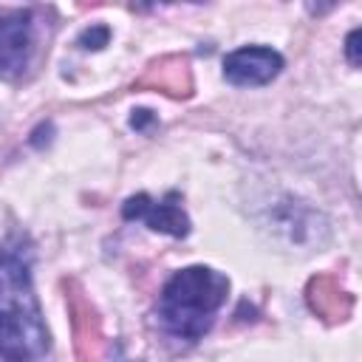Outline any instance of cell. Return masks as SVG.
Returning a JSON list of instances; mask_svg holds the SVG:
<instances>
[{"label":"cell","instance_id":"6da1fadb","mask_svg":"<svg viewBox=\"0 0 362 362\" xmlns=\"http://www.w3.org/2000/svg\"><path fill=\"white\" fill-rule=\"evenodd\" d=\"M48 351V328L31 283V249L23 238L0 246V359L37 362Z\"/></svg>","mask_w":362,"mask_h":362},{"label":"cell","instance_id":"7a4b0ae2","mask_svg":"<svg viewBox=\"0 0 362 362\" xmlns=\"http://www.w3.org/2000/svg\"><path fill=\"white\" fill-rule=\"evenodd\" d=\"M226 291H229L226 274L209 266H187L175 272L158 294L161 328L184 342L201 339L209 331L218 308L223 305Z\"/></svg>","mask_w":362,"mask_h":362},{"label":"cell","instance_id":"3957f363","mask_svg":"<svg viewBox=\"0 0 362 362\" xmlns=\"http://www.w3.org/2000/svg\"><path fill=\"white\" fill-rule=\"evenodd\" d=\"M34 54V11L17 8L0 14V79L25 74Z\"/></svg>","mask_w":362,"mask_h":362},{"label":"cell","instance_id":"277c9868","mask_svg":"<svg viewBox=\"0 0 362 362\" xmlns=\"http://www.w3.org/2000/svg\"><path fill=\"white\" fill-rule=\"evenodd\" d=\"M124 221H144L153 232H164L173 238H184L189 232V218L181 206L178 192H167L164 198H150L147 192H139L124 201L122 206Z\"/></svg>","mask_w":362,"mask_h":362},{"label":"cell","instance_id":"5b68a950","mask_svg":"<svg viewBox=\"0 0 362 362\" xmlns=\"http://www.w3.org/2000/svg\"><path fill=\"white\" fill-rule=\"evenodd\" d=\"M283 71V57L269 45H243L223 59V76L232 85H266Z\"/></svg>","mask_w":362,"mask_h":362},{"label":"cell","instance_id":"8992f818","mask_svg":"<svg viewBox=\"0 0 362 362\" xmlns=\"http://www.w3.org/2000/svg\"><path fill=\"white\" fill-rule=\"evenodd\" d=\"M305 294H308V305H311L322 320H328V322L345 320V317L351 314V305H354L351 294L342 291L339 283H337L334 277H328V274L314 277V280L308 283Z\"/></svg>","mask_w":362,"mask_h":362},{"label":"cell","instance_id":"52a82bcc","mask_svg":"<svg viewBox=\"0 0 362 362\" xmlns=\"http://www.w3.org/2000/svg\"><path fill=\"white\" fill-rule=\"evenodd\" d=\"M139 85H153L170 96H187L192 88L189 65L181 57H164L147 68V74L139 79Z\"/></svg>","mask_w":362,"mask_h":362},{"label":"cell","instance_id":"ba28073f","mask_svg":"<svg viewBox=\"0 0 362 362\" xmlns=\"http://www.w3.org/2000/svg\"><path fill=\"white\" fill-rule=\"evenodd\" d=\"M71 311H74L76 354H79L82 362H90V359H96V354H99V342H102L99 320H96L93 308H90L82 297H74V300H71Z\"/></svg>","mask_w":362,"mask_h":362},{"label":"cell","instance_id":"9c48e42d","mask_svg":"<svg viewBox=\"0 0 362 362\" xmlns=\"http://www.w3.org/2000/svg\"><path fill=\"white\" fill-rule=\"evenodd\" d=\"M107 37H110V31L105 25H93L79 37V45L82 48H102V45H107Z\"/></svg>","mask_w":362,"mask_h":362},{"label":"cell","instance_id":"30bf717a","mask_svg":"<svg viewBox=\"0 0 362 362\" xmlns=\"http://www.w3.org/2000/svg\"><path fill=\"white\" fill-rule=\"evenodd\" d=\"M359 37H362V31L354 28V31L348 34V40H345V57H348V62H351L354 68H359V62H362V57H359Z\"/></svg>","mask_w":362,"mask_h":362},{"label":"cell","instance_id":"8fae6325","mask_svg":"<svg viewBox=\"0 0 362 362\" xmlns=\"http://www.w3.org/2000/svg\"><path fill=\"white\" fill-rule=\"evenodd\" d=\"M147 122H153V116H150V110H136L133 113V119H130V124L136 127V130H141Z\"/></svg>","mask_w":362,"mask_h":362}]
</instances>
